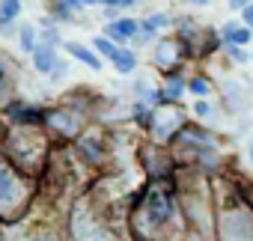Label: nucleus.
I'll return each mask as SVG.
<instances>
[{
	"mask_svg": "<svg viewBox=\"0 0 253 241\" xmlns=\"http://www.w3.org/2000/svg\"><path fill=\"white\" fill-rule=\"evenodd\" d=\"M188 89H191L194 95H200V98H209V95H211V83H209L206 78H200V75L188 80Z\"/></svg>",
	"mask_w": 253,
	"mask_h": 241,
	"instance_id": "13",
	"label": "nucleus"
},
{
	"mask_svg": "<svg viewBox=\"0 0 253 241\" xmlns=\"http://www.w3.org/2000/svg\"><path fill=\"white\" fill-rule=\"evenodd\" d=\"M247 161H250V167H253V137H247Z\"/></svg>",
	"mask_w": 253,
	"mask_h": 241,
	"instance_id": "23",
	"label": "nucleus"
},
{
	"mask_svg": "<svg viewBox=\"0 0 253 241\" xmlns=\"http://www.w3.org/2000/svg\"><path fill=\"white\" fill-rule=\"evenodd\" d=\"M244 194H247V197H250V202H253V188H247V191H244Z\"/></svg>",
	"mask_w": 253,
	"mask_h": 241,
	"instance_id": "26",
	"label": "nucleus"
},
{
	"mask_svg": "<svg viewBox=\"0 0 253 241\" xmlns=\"http://www.w3.org/2000/svg\"><path fill=\"white\" fill-rule=\"evenodd\" d=\"M78 238H81V241H116L113 235H107V232H101V229H95V226H89V232H84V229L78 226Z\"/></svg>",
	"mask_w": 253,
	"mask_h": 241,
	"instance_id": "14",
	"label": "nucleus"
},
{
	"mask_svg": "<svg viewBox=\"0 0 253 241\" xmlns=\"http://www.w3.org/2000/svg\"><path fill=\"white\" fill-rule=\"evenodd\" d=\"M185 89H188V80H182V78H170V83H167L161 92H164V101H176Z\"/></svg>",
	"mask_w": 253,
	"mask_h": 241,
	"instance_id": "12",
	"label": "nucleus"
},
{
	"mask_svg": "<svg viewBox=\"0 0 253 241\" xmlns=\"http://www.w3.org/2000/svg\"><path fill=\"white\" fill-rule=\"evenodd\" d=\"M143 217L152 229H164V226H173L179 211H176V202H173V194L167 188H155L149 191L146 197V205H143Z\"/></svg>",
	"mask_w": 253,
	"mask_h": 241,
	"instance_id": "2",
	"label": "nucleus"
},
{
	"mask_svg": "<svg viewBox=\"0 0 253 241\" xmlns=\"http://www.w3.org/2000/svg\"><path fill=\"white\" fill-rule=\"evenodd\" d=\"M27 200V188L24 182L12 173V167H6L0 161V214L3 217H12Z\"/></svg>",
	"mask_w": 253,
	"mask_h": 241,
	"instance_id": "3",
	"label": "nucleus"
},
{
	"mask_svg": "<svg viewBox=\"0 0 253 241\" xmlns=\"http://www.w3.org/2000/svg\"><path fill=\"white\" fill-rule=\"evenodd\" d=\"M21 15V0H0V27L12 24Z\"/></svg>",
	"mask_w": 253,
	"mask_h": 241,
	"instance_id": "10",
	"label": "nucleus"
},
{
	"mask_svg": "<svg viewBox=\"0 0 253 241\" xmlns=\"http://www.w3.org/2000/svg\"><path fill=\"white\" fill-rule=\"evenodd\" d=\"M194 113H197V116H200V119H209V116H211V113H214V107H211V104H209V101H206V98H200V101H197V104H194Z\"/></svg>",
	"mask_w": 253,
	"mask_h": 241,
	"instance_id": "17",
	"label": "nucleus"
},
{
	"mask_svg": "<svg viewBox=\"0 0 253 241\" xmlns=\"http://www.w3.org/2000/svg\"><path fill=\"white\" fill-rule=\"evenodd\" d=\"M220 36H223V42L226 45H250V39H253V30L250 27H244L241 21H226L223 24V30H220Z\"/></svg>",
	"mask_w": 253,
	"mask_h": 241,
	"instance_id": "4",
	"label": "nucleus"
},
{
	"mask_svg": "<svg viewBox=\"0 0 253 241\" xmlns=\"http://www.w3.org/2000/svg\"><path fill=\"white\" fill-rule=\"evenodd\" d=\"M63 75H66V66H63V63H57V69L51 72V80H60Z\"/></svg>",
	"mask_w": 253,
	"mask_h": 241,
	"instance_id": "22",
	"label": "nucleus"
},
{
	"mask_svg": "<svg viewBox=\"0 0 253 241\" xmlns=\"http://www.w3.org/2000/svg\"><path fill=\"white\" fill-rule=\"evenodd\" d=\"M57 51H54V45H39L36 51H33V66H36V72H42V75H51L54 69H57Z\"/></svg>",
	"mask_w": 253,
	"mask_h": 241,
	"instance_id": "6",
	"label": "nucleus"
},
{
	"mask_svg": "<svg viewBox=\"0 0 253 241\" xmlns=\"http://www.w3.org/2000/svg\"><path fill=\"white\" fill-rule=\"evenodd\" d=\"M250 60H253V54H250Z\"/></svg>",
	"mask_w": 253,
	"mask_h": 241,
	"instance_id": "28",
	"label": "nucleus"
},
{
	"mask_svg": "<svg viewBox=\"0 0 253 241\" xmlns=\"http://www.w3.org/2000/svg\"><path fill=\"white\" fill-rule=\"evenodd\" d=\"M217 241H253V202L241 188L223 185L214 208Z\"/></svg>",
	"mask_w": 253,
	"mask_h": 241,
	"instance_id": "1",
	"label": "nucleus"
},
{
	"mask_svg": "<svg viewBox=\"0 0 253 241\" xmlns=\"http://www.w3.org/2000/svg\"><path fill=\"white\" fill-rule=\"evenodd\" d=\"M167 24H170V18H167L164 12H158V15H149L146 21H140V30H137V36L146 42V39H152V36H155L161 27H167Z\"/></svg>",
	"mask_w": 253,
	"mask_h": 241,
	"instance_id": "7",
	"label": "nucleus"
},
{
	"mask_svg": "<svg viewBox=\"0 0 253 241\" xmlns=\"http://www.w3.org/2000/svg\"><path fill=\"white\" fill-rule=\"evenodd\" d=\"M226 57L232 60V63H238V66H244V63H250V54L241 48V45H226Z\"/></svg>",
	"mask_w": 253,
	"mask_h": 241,
	"instance_id": "15",
	"label": "nucleus"
},
{
	"mask_svg": "<svg viewBox=\"0 0 253 241\" xmlns=\"http://www.w3.org/2000/svg\"><path fill=\"white\" fill-rule=\"evenodd\" d=\"M81 3H84V6H92V3H98V0H81Z\"/></svg>",
	"mask_w": 253,
	"mask_h": 241,
	"instance_id": "25",
	"label": "nucleus"
},
{
	"mask_svg": "<svg viewBox=\"0 0 253 241\" xmlns=\"http://www.w3.org/2000/svg\"><path fill=\"white\" fill-rule=\"evenodd\" d=\"M191 3H200V6H203V3H209V0H191Z\"/></svg>",
	"mask_w": 253,
	"mask_h": 241,
	"instance_id": "27",
	"label": "nucleus"
},
{
	"mask_svg": "<svg viewBox=\"0 0 253 241\" xmlns=\"http://www.w3.org/2000/svg\"><path fill=\"white\" fill-rule=\"evenodd\" d=\"M92 48H95V51H101V54H104V57H110V60H113V54H116V45H113L107 36H98V39L92 42Z\"/></svg>",
	"mask_w": 253,
	"mask_h": 241,
	"instance_id": "16",
	"label": "nucleus"
},
{
	"mask_svg": "<svg viewBox=\"0 0 253 241\" xmlns=\"http://www.w3.org/2000/svg\"><path fill=\"white\" fill-rule=\"evenodd\" d=\"M241 24H244V27H250V30H253V3H247V6H244V9H241Z\"/></svg>",
	"mask_w": 253,
	"mask_h": 241,
	"instance_id": "20",
	"label": "nucleus"
},
{
	"mask_svg": "<svg viewBox=\"0 0 253 241\" xmlns=\"http://www.w3.org/2000/svg\"><path fill=\"white\" fill-rule=\"evenodd\" d=\"M9 92V72H6V63L0 60V95Z\"/></svg>",
	"mask_w": 253,
	"mask_h": 241,
	"instance_id": "18",
	"label": "nucleus"
},
{
	"mask_svg": "<svg viewBox=\"0 0 253 241\" xmlns=\"http://www.w3.org/2000/svg\"><path fill=\"white\" fill-rule=\"evenodd\" d=\"M247 3H253V0H229V9H238V12H241Z\"/></svg>",
	"mask_w": 253,
	"mask_h": 241,
	"instance_id": "21",
	"label": "nucleus"
},
{
	"mask_svg": "<svg viewBox=\"0 0 253 241\" xmlns=\"http://www.w3.org/2000/svg\"><path fill=\"white\" fill-rule=\"evenodd\" d=\"M137 30H140V21L116 18V21H110V27H107V39H113V42H125V39H134Z\"/></svg>",
	"mask_w": 253,
	"mask_h": 241,
	"instance_id": "5",
	"label": "nucleus"
},
{
	"mask_svg": "<svg viewBox=\"0 0 253 241\" xmlns=\"http://www.w3.org/2000/svg\"><path fill=\"white\" fill-rule=\"evenodd\" d=\"M98 3H104V6H119V0H98Z\"/></svg>",
	"mask_w": 253,
	"mask_h": 241,
	"instance_id": "24",
	"label": "nucleus"
},
{
	"mask_svg": "<svg viewBox=\"0 0 253 241\" xmlns=\"http://www.w3.org/2000/svg\"><path fill=\"white\" fill-rule=\"evenodd\" d=\"M66 48H69V54H72L75 60H81L84 66H89V69H95V72L101 69V60H98V54H92L89 48H84V45H78V42H69Z\"/></svg>",
	"mask_w": 253,
	"mask_h": 241,
	"instance_id": "8",
	"label": "nucleus"
},
{
	"mask_svg": "<svg viewBox=\"0 0 253 241\" xmlns=\"http://www.w3.org/2000/svg\"><path fill=\"white\" fill-rule=\"evenodd\" d=\"M18 42H21V51H24V54H33V51H36V30H33L30 24H21Z\"/></svg>",
	"mask_w": 253,
	"mask_h": 241,
	"instance_id": "11",
	"label": "nucleus"
},
{
	"mask_svg": "<svg viewBox=\"0 0 253 241\" xmlns=\"http://www.w3.org/2000/svg\"><path fill=\"white\" fill-rule=\"evenodd\" d=\"M113 66H116V72L128 75V72H134V66H137V57H134L131 51H125V48H116V54H113Z\"/></svg>",
	"mask_w": 253,
	"mask_h": 241,
	"instance_id": "9",
	"label": "nucleus"
},
{
	"mask_svg": "<svg viewBox=\"0 0 253 241\" xmlns=\"http://www.w3.org/2000/svg\"><path fill=\"white\" fill-rule=\"evenodd\" d=\"M42 39H48V45H57V42H60V33H57V27H51V24H48V27L42 30Z\"/></svg>",
	"mask_w": 253,
	"mask_h": 241,
	"instance_id": "19",
	"label": "nucleus"
}]
</instances>
